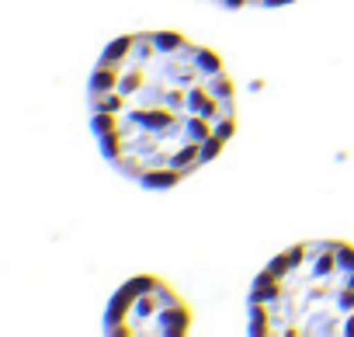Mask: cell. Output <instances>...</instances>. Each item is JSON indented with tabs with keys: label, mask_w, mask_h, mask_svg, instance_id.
I'll return each mask as SVG.
<instances>
[{
	"label": "cell",
	"mask_w": 354,
	"mask_h": 337,
	"mask_svg": "<svg viewBox=\"0 0 354 337\" xmlns=\"http://www.w3.org/2000/svg\"><path fill=\"white\" fill-rule=\"evenodd\" d=\"M223 8H285V4H295V0H216Z\"/></svg>",
	"instance_id": "obj_4"
},
{
	"label": "cell",
	"mask_w": 354,
	"mask_h": 337,
	"mask_svg": "<svg viewBox=\"0 0 354 337\" xmlns=\"http://www.w3.org/2000/svg\"><path fill=\"white\" fill-rule=\"evenodd\" d=\"M87 104L104 160L146 188L185 181L236 129L223 56L177 32L115 39L91 73Z\"/></svg>",
	"instance_id": "obj_1"
},
{
	"label": "cell",
	"mask_w": 354,
	"mask_h": 337,
	"mask_svg": "<svg viewBox=\"0 0 354 337\" xmlns=\"http://www.w3.org/2000/svg\"><path fill=\"white\" fill-rule=\"evenodd\" d=\"M104 330L115 337H181L192 330V309L167 282L142 275L111 295Z\"/></svg>",
	"instance_id": "obj_3"
},
{
	"label": "cell",
	"mask_w": 354,
	"mask_h": 337,
	"mask_svg": "<svg viewBox=\"0 0 354 337\" xmlns=\"http://www.w3.org/2000/svg\"><path fill=\"white\" fill-rule=\"evenodd\" d=\"M254 337H354V247L306 240L264 264L247 295Z\"/></svg>",
	"instance_id": "obj_2"
}]
</instances>
